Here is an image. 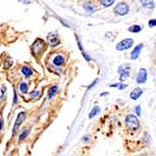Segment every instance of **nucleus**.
<instances>
[{
  "label": "nucleus",
  "instance_id": "obj_7",
  "mask_svg": "<svg viewBox=\"0 0 156 156\" xmlns=\"http://www.w3.org/2000/svg\"><path fill=\"white\" fill-rule=\"evenodd\" d=\"M147 70L145 68H140L139 69V72L137 74V77H136V82L138 84H141V83H145L146 80H147Z\"/></svg>",
  "mask_w": 156,
  "mask_h": 156
},
{
  "label": "nucleus",
  "instance_id": "obj_27",
  "mask_svg": "<svg viewBox=\"0 0 156 156\" xmlns=\"http://www.w3.org/2000/svg\"><path fill=\"white\" fill-rule=\"evenodd\" d=\"M38 94H39V92H38V91H37V92H35V94H31V96H32V97H36V96H37V95H38Z\"/></svg>",
  "mask_w": 156,
  "mask_h": 156
},
{
  "label": "nucleus",
  "instance_id": "obj_13",
  "mask_svg": "<svg viewBox=\"0 0 156 156\" xmlns=\"http://www.w3.org/2000/svg\"><path fill=\"white\" fill-rule=\"evenodd\" d=\"M99 112H100V108L97 107V106L94 107L93 109H92V111H91V113H90V115H89V118H90V119L94 118V116H96V115L98 114Z\"/></svg>",
  "mask_w": 156,
  "mask_h": 156
},
{
  "label": "nucleus",
  "instance_id": "obj_10",
  "mask_svg": "<svg viewBox=\"0 0 156 156\" xmlns=\"http://www.w3.org/2000/svg\"><path fill=\"white\" fill-rule=\"evenodd\" d=\"M141 3L142 5L148 9H154L155 5H154V1L153 0H141Z\"/></svg>",
  "mask_w": 156,
  "mask_h": 156
},
{
  "label": "nucleus",
  "instance_id": "obj_21",
  "mask_svg": "<svg viewBox=\"0 0 156 156\" xmlns=\"http://www.w3.org/2000/svg\"><path fill=\"white\" fill-rule=\"evenodd\" d=\"M109 87H117L119 88L120 90H122L124 88H126V85H123V84H120V83H115V84H110Z\"/></svg>",
  "mask_w": 156,
  "mask_h": 156
},
{
  "label": "nucleus",
  "instance_id": "obj_12",
  "mask_svg": "<svg viewBox=\"0 0 156 156\" xmlns=\"http://www.w3.org/2000/svg\"><path fill=\"white\" fill-rule=\"evenodd\" d=\"M22 72L23 74L25 76V78H28V77H30L32 74H33V71L32 70L28 67V66H23L22 67Z\"/></svg>",
  "mask_w": 156,
  "mask_h": 156
},
{
  "label": "nucleus",
  "instance_id": "obj_11",
  "mask_svg": "<svg viewBox=\"0 0 156 156\" xmlns=\"http://www.w3.org/2000/svg\"><path fill=\"white\" fill-rule=\"evenodd\" d=\"M64 63H65V59L63 58V56H61V55L56 56V57L53 59V64H54L55 66H62Z\"/></svg>",
  "mask_w": 156,
  "mask_h": 156
},
{
  "label": "nucleus",
  "instance_id": "obj_22",
  "mask_svg": "<svg viewBox=\"0 0 156 156\" xmlns=\"http://www.w3.org/2000/svg\"><path fill=\"white\" fill-rule=\"evenodd\" d=\"M28 133H29V131H28V130H26V131H23V133L20 135V140H23V139H24V138L27 136Z\"/></svg>",
  "mask_w": 156,
  "mask_h": 156
},
{
  "label": "nucleus",
  "instance_id": "obj_16",
  "mask_svg": "<svg viewBox=\"0 0 156 156\" xmlns=\"http://www.w3.org/2000/svg\"><path fill=\"white\" fill-rule=\"evenodd\" d=\"M53 41V43H52V46H56L57 45L59 42H58V40L55 38V36L53 35V34H51L50 36H49V42H50V45L51 44V42Z\"/></svg>",
  "mask_w": 156,
  "mask_h": 156
},
{
  "label": "nucleus",
  "instance_id": "obj_20",
  "mask_svg": "<svg viewBox=\"0 0 156 156\" xmlns=\"http://www.w3.org/2000/svg\"><path fill=\"white\" fill-rule=\"evenodd\" d=\"M83 7H84V9H85L88 10V11H90V12H93V11H94V6H93L92 4H90V3L85 4Z\"/></svg>",
  "mask_w": 156,
  "mask_h": 156
},
{
  "label": "nucleus",
  "instance_id": "obj_9",
  "mask_svg": "<svg viewBox=\"0 0 156 156\" xmlns=\"http://www.w3.org/2000/svg\"><path fill=\"white\" fill-rule=\"evenodd\" d=\"M143 94V91L142 89L140 88H136L133 90V92L130 94V97L131 99H133V100H137V99L141 96V94Z\"/></svg>",
  "mask_w": 156,
  "mask_h": 156
},
{
  "label": "nucleus",
  "instance_id": "obj_23",
  "mask_svg": "<svg viewBox=\"0 0 156 156\" xmlns=\"http://www.w3.org/2000/svg\"><path fill=\"white\" fill-rule=\"evenodd\" d=\"M156 25V20L155 19H152L149 22V26L150 27H154Z\"/></svg>",
  "mask_w": 156,
  "mask_h": 156
},
{
  "label": "nucleus",
  "instance_id": "obj_1",
  "mask_svg": "<svg viewBox=\"0 0 156 156\" xmlns=\"http://www.w3.org/2000/svg\"><path fill=\"white\" fill-rule=\"evenodd\" d=\"M125 123H126L127 127L133 131L137 130L139 127V121H138L137 117L133 114L127 115V117L125 118Z\"/></svg>",
  "mask_w": 156,
  "mask_h": 156
},
{
  "label": "nucleus",
  "instance_id": "obj_6",
  "mask_svg": "<svg viewBox=\"0 0 156 156\" xmlns=\"http://www.w3.org/2000/svg\"><path fill=\"white\" fill-rule=\"evenodd\" d=\"M26 118V114H25V112L22 111L20 112L18 116H17V119H16V122H15V124H14V127H13V131H12V134L14 135L19 129V127L21 126V124L23 123V122L25 120Z\"/></svg>",
  "mask_w": 156,
  "mask_h": 156
},
{
  "label": "nucleus",
  "instance_id": "obj_25",
  "mask_svg": "<svg viewBox=\"0 0 156 156\" xmlns=\"http://www.w3.org/2000/svg\"><path fill=\"white\" fill-rule=\"evenodd\" d=\"M1 92H2V94H1V99H3V96H4V94H5V92H6V87H5V86H3V87H2V89H1Z\"/></svg>",
  "mask_w": 156,
  "mask_h": 156
},
{
  "label": "nucleus",
  "instance_id": "obj_14",
  "mask_svg": "<svg viewBox=\"0 0 156 156\" xmlns=\"http://www.w3.org/2000/svg\"><path fill=\"white\" fill-rule=\"evenodd\" d=\"M57 90H58V87L56 86V85H54V86L50 88V90H49V99H51L53 97V95H55Z\"/></svg>",
  "mask_w": 156,
  "mask_h": 156
},
{
  "label": "nucleus",
  "instance_id": "obj_17",
  "mask_svg": "<svg viewBox=\"0 0 156 156\" xmlns=\"http://www.w3.org/2000/svg\"><path fill=\"white\" fill-rule=\"evenodd\" d=\"M100 2L104 7H110L115 2V0H100Z\"/></svg>",
  "mask_w": 156,
  "mask_h": 156
},
{
  "label": "nucleus",
  "instance_id": "obj_24",
  "mask_svg": "<svg viewBox=\"0 0 156 156\" xmlns=\"http://www.w3.org/2000/svg\"><path fill=\"white\" fill-rule=\"evenodd\" d=\"M136 112L137 116H140V115H141V108H140V106H136Z\"/></svg>",
  "mask_w": 156,
  "mask_h": 156
},
{
  "label": "nucleus",
  "instance_id": "obj_15",
  "mask_svg": "<svg viewBox=\"0 0 156 156\" xmlns=\"http://www.w3.org/2000/svg\"><path fill=\"white\" fill-rule=\"evenodd\" d=\"M128 31L131 32V33H138V32L141 31V27L139 25L135 24V25H132L131 27L128 28Z\"/></svg>",
  "mask_w": 156,
  "mask_h": 156
},
{
  "label": "nucleus",
  "instance_id": "obj_28",
  "mask_svg": "<svg viewBox=\"0 0 156 156\" xmlns=\"http://www.w3.org/2000/svg\"><path fill=\"white\" fill-rule=\"evenodd\" d=\"M2 129V122H1V119H0V130Z\"/></svg>",
  "mask_w": 156,
  "mask_h": 156
},
{
  "label": "nucleus",
  "instance_id": "obj_2",
  "mask_svg": "<svg viewBox=\"0 0 156 156\" xmlns=\"http://www.w3.org/2000/svg\"><path fill=\"white\" fill-rule=\"evenodd\" d=\"M45 46V42L43 39H41V38H37L35 40V42L33 43L32 45V52L35 56H37L39 55V53L41 52V51L43 50Z\"/></svg>",
  "mask_w": 156,
  "mask_h": 156
},
{
  "label": "nucleus",
  "instance_id": "obj_5",
  "mask_svg": "<svg viewBox=\"0 0 156 156\" xmlns=\"http://www.w3.org/2000/svg\"><path fill=\"white\" fill-rule=\"evenodd\" d=\"M114 11L116 14H118V15H121V16H123V15H126L127 13L129 12V7L128 5H127L126 3H119L115 9H114Z\"/></svg>",
  "mask_w": 156,
  "mask_h": 156
},
{
  "label": "nucleus",
  "instance_id": "obj_4",
  "mask_svg": "<svg viewBox=\"0 0 156 156\" xmlns=\"http://www.w3.org/2000/svg\"><path fill=\"white\" fill-rule=\"evenodd\" d=\"M134 44V40L132 38H125L122 41L119 42L116 45V50L117 51H125L130 49Z\"/></svg>",
  "mask_w": 156,
  "mask_h": 156
},
{
  "label": "nucleus",
  "instance_id": "obj_29",
  "mask_svg": "<svg viewBox=\"0 0 156 156\" xmlns=\"http://www.w3.org/2000/svg\"><path fill=\"white\" fill-rule=\"evenodd\" d=\"M106 94H108V93H105V94H101V96H103V95H106Z\"/></svg>",
  "mask_w": 156,
  "mask_h": 156
},
{
  "label": "nucleus",
  "instance_id": "obj_18",
  "mask_svg": "<svg viewBox=\"0 0 156 156\" xmlns=\"http://www.w3.org/2000/svg\"><path fill=\"white\" fill-rule=\"evenodd\" d=\"M11 65H12V61H11V59H10V58H8V59L4 62V64H3V67H4L5 69H9V68L11 66Z\"/></svg>",
  "mask_w": 156,
  "mask_h": 156
},
{
  "label": "nucleus",
  "instance_id": "obj_19",
  "mask_svg": "<svg viewBox=\"0 0 156 156\" xmlns=\"http://www.w3.org/2000/svg\"><path fill=\"white\" fill-rule=\"evenodd\" d=\"M20 90H21V92H22L23 94L27 93V91H28V86H27V84H26L25 82H23V83L20 85Z\"/></svg>",
  "mask_w": 156,
  "mask_h": 156
},
{
  "label": "nucleus",
  "instance_id": "obj_8",
  "mask_svg": "<svg viewBox=\"0 0 156 156\" xmlns=\"http://www.w3.org/2000/svg\"><path fill=\"white\" fill-rule=\"evenodd\" d=\"M142 48H143V44H142V43H140V44H138V45L132 51V52H131V59H132V60L137 59V57L139 56L141 51H142Z\"/></svg>",
  "mask_w": 156,
  "mask_h": 156
},
{
  "label": "nucleus",
  "instance_id": "obj_3",
  "mask_svg": "<svg viewBox=\"0 0 156 156\" xmlns=\"http://www.w3.org/2000/svg\"><path fill=\"white\" fill-rule=\"evenodd\" d=\"M130 65H122L118 68V72L120 74V80L125 81L130 74Z\"/></svg>",
  "mask_w": 156,
  "mask_h": 156
},
{
  "label": "nucleus",
  "instance_id": "obj_26",
  "mask_svg": "<svg viewBox=\"0 0 156 156\" xmlns=\"http://www.w3.org/2000/svg\"><path fill=\"white\" fill-rule=\"evenodd\" d=\"M17 94H16V92H14V100H13V103L14 104H16L17 103Z\"/></svg>",
  "mask_w": 156,
  "mask_h": 156
}]
</instances>
